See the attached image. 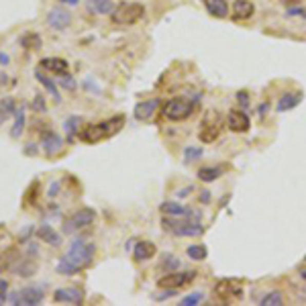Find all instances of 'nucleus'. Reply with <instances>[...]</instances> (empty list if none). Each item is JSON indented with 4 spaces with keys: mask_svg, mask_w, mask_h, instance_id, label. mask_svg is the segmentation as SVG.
<instances>
[{
    "mask_svg": "<svg viewBox=\"0 0 306 306\" xmlns=\"http://www.w3.org/2000/svg\"><path fill=\"white\" fill-rule=\"evenodd\" d=\"M94 253H96V245H94V243L76 239V241L70 245V249L66 251V255L60 259V263H58V274L74 276L78 272H82L84 267H88V265L92 263Z\"/></svg>",
    "mask_w": 306,
    "mask_h": 306,
    "instance_id": "nucleus-1",
    "label": "nucleus"
},
{
    "mask_svg": "<svg viewBox=\"0 0 306 306\" xmlns=\"http://www.w3.org/2000/svg\"><path fill=\"white\" fill-rule=\"evenodd\" d=\"M125 125V117H112V119H106L102 123H96V125H88L82 133H80V139L84 143H100L112 135H117Z\"/></svg>",
    "mask_w": 306,
    "mask_h": 306,
    "instance_id": "nucleus-2",
    "label": "nucleus"
},
{
    "mask_svg": "<svg viewBox=\"0 0 306 306\" xmlns=\"http://www.w3.org/2000/svg\"><path fill=\"white\" fill-rule=\"evenodd\" d=\"M145 14V6L139 2H121L114 6L110 18L114 25H135L137 21H141Z\"/></svg>",
    "mask_w": 306,
    "mask_h": 306,
    "instance_id": "nucleus-3",
    "label": "nucleus"
},
{
    "mask_svg": "<svg viewBox=\"0 0 306 306\" xmlns=\"http://www.w3.org/2000/svg\"><path fill=\"white\" fill-rule=\"evenodd\" d=\"M161 227L176 237H198L204 231L198 221H188V219H180V217H174V219L165 217L161 221Z\"/></svg>",
    "mask_w": 306,
    "mask_h": 306,
    "instance_id": "nucleus-4",
    "label": "nucleus"
},
{
    "mask_svg": "<svg viewBox=\"0 0 306 306\" xmlns=\"http://www.w3.org/2000/svg\"><path fill=\"white\" fill-rule=\"evenodd\" d=\"M192 112H194V102L190 98H184V96L171 98L163 104V114L169 121H186Z\"/></svg>",
    "mask_w": 306,
    "mask_h": 306,
    "instance_id": "nucleus-5",
    "label": "nucleus"
},
{
    "mask_svg": "<svg viewBox=\"0 0 306 306\" xmlns=\"http://www.w3.org/2000/svg\"><path fill=\"white\" fill-rule=\"evenodd\" d=\"M223 125H225L223 117H221L219 112L211 110V112L202 119V125H200V131H198L200 141H202V143H213V141H217L219 135H221V131H223Z\"/></svg>",
    "mask_w": 306,
    "mask_h": 306,
    "instance_id": "nucleus-6",
    "label": "nucleus"
},
{
    "mask_svg": "<svg viewBox=\"0 0 306 306\" xmlns=\"http://www.w3.org/2000/svg\"><path fill=\"white\" fill-rule=\"evenodd\" d=\"M194 278H196L194 270H190V272H167L163 278L157 280V286L165 288V290H178V288L188 286Z\"/></svg>",
    "mask_w": 306,
    "mask_h": 306,
    "instance_id": "nucleus-7",
    "label": "nucleus"
},
{
    "mask_svg": "<svg viewBox=\"0 0 306 306\" xmlns=\"http://www.w3.org/2000/svg\"><path fill=\"white\" fill-rule=\"evenodd\" d=\"M215 294L223 302H229V300H235V298H239L243 294V288H241V284L237 280H221L215 286Z\"/></svg>",
    "mask_w": 306,
    "mask_h": 306,
    "instance_id": "nucleus-8",
    "label": "nucleus"
},
{
    "mask_svg": "<svg viewBox=\"0 0 306 306\" xmlns=\"http://www.w3.org/2000/svg\"><path fill=\"white\" fill-rule=\"evenodd\" d=\"M45 298V286H27L18 292V306H39Z\"/></svg>",
    "mask_w": 306,
    "mask_h": 306,
    "instance_id": "nucleus-9",
    "label": "nucleus"
},
{
    "mask_svg": "<svg viewBox=\"0 0 306 306\" xmlns=\"http://www.w3.org/2000/svg\"><path fill=\"white\" fill-rule=\"evenodd\" d=\"M53 300L62 304H82L84 302V290L78 286H66L53 292Z\"/></svg>",
    "mask_w": 306,
    "mask_h": 306,
    "instance_id": "nucleus-10",
    "label": "nucleus"
},
{
    "mask_svg": "<svg viewBox=\"0 0 306 306\" xmlns=\"http://www.w3.org/2000/svg\"><path fill=\"white\" fill-rule=\"evenodd\" d=\"M94 221H96V213H94L92 208H80L78 213H74V215H72V219L68 221L66 231L86 229V227H90Z\"/></svg>",
    "mask_w": 306,
    "mask_h": 306,
    "instance_id": "nucleus-11",
    "label": "nucleus"
},
{
    "mask_svg": "<svg viewBox=\"0 0 306 306\" xmlns=\"http://www.w3.org/2000/svg\"><path fill=\"white\" fill-rule=\"evenodd\" d=\"M227 125H229L231 131L235 133H247L251 129V121L247 117L245 110H239V108H233L227 114Z\"/></svg>",
    "mask_w": 306,
    "mask_h": 306,
    "instance_id": "nucleus-12",
    "label": "nucleus"
},
{
    "mask_svg": "<svg viewBox=\"0 0 306 306\" xmlns=\"http://www.w3.org/2000/svg\"><path fill=\"white\" fill-rule=\"evenodd\" d=\"M47 25L55 31H64L72 25V14L70 10H64V8H51L47 12Z\"/></svg>",
    "mask_w": 306,
    "mask_h": 306,
    "instance_id": "nucleus-13",
    "label": "nucleus"
},
{
    "mask_svg": "<svg viewBox=\"0 0 306 306\" xmlns=\"http://www.w3.org/2000/svg\"><path fill=\"white\" fill-rule=\"evenodd\" d=\"M62 147H64V139H62L58 133H53V131L45 133V137H43V149H45V155L53 157V155H58V153L62 151Z\"/></svg>",
    "mask_w": 306,
    "mask_h": 306,
    "instance_id": "nucleus-14",
    "label": "nucleus"
},
{
    "mask_svg": "<svg viewBox=\"0 0 306 306\" xmlns=\"http://www.w3.org/2000/svg\"><path fill=\"white\" fill-rule=\"evenodd\" d=\"M253 12H255V6L251 0H235L233 2V16L237 21H247L253 16Z\"/></svg>",
    "mask_w": 306,
    "mask_h": 306,
    "instance_id": "nucleus-15",
    "label": "nucleus"
},
{
    "mask_svg": "<svg viewBox=\"0 0 306 306\" xmlns=\"http://www.w3.org/2000/svg\"><path fill=\"white\" fill-rule=\"evenodd\" d=\"M157 108H159V100H157V98L139 102V104L135 106V119H137V121H147Z\"/></svg>",
    "mask_w": 306,
    "mask_h": 306,
    "instance_id": "nucleus-16",
    "label": "nucleus"
},
{
    "mask_svg": "<svg viewBox=\"0 0 306 306\" xmlns=\"http://www.w3.org/2000/svg\"><path fill=\"white\" fill-rule=\"evenodd\" d=\"M204 8L208 10V14L217 16V18H225L229 14V4L227 0H202Z\"/></svg>",
    "mask_w": 306,
    "mask_h": 306,
    "instance_id": "nucleus-17",
    "label": "nucleus"
},
{
    "mask_svg": "<svg viewBox=\"0 0 306 306\" xmlns=\"http://www.w3.org/2000/svg\"><path fill=\"white\" fill-rule=\"evenodd\" d=\"M86 8L92 14H112L114 4L112 0H86Z\"/></svg>",
    "mask_w": 306,
    "mask_h": 306,
    "instance_id": "nucleus-18",
    "label": "nucleus"
},
{
    "mask_svg": "<svg viewBox=\"0 0 306 306\" xmlns=\"http://www.w3.org/2000/svg\"><path fill=\"white\" fill-rule=\"evenodd\" d=\"M41 68L45 72H53V74H64L68 72V62L64 58H45L41 62Z\"/></svg>",
    "mask_w": 306,
    "mask_h": 306,
    "instance_id": "nucleus-19",
    "label": "nucleus"
},
{
    "mask_svg": "<svg viewBox=\"0 0 306 306\" xmlns=\"http://www.w3.org/2000/svg\"><path fill=\"white\" fill-rule=\"evenodd\" d=\"M133 255H135V259H137V261L151 259L153 255H155V245H153V243H149V241H139V243L135 245V251H133Z\"/></svg>",
    "mask_w": 306,
    "mask_h": 306,
    "instance_id": "nucleus-20",
    "label": "nucleus"
},
{
    "mask_svg": "<svg viewBox=\"0 0 306 306\" xmlns=\"http://www.w3.org/2000/svg\"><path fill=\"white\" fill-rule=\"evenodd\" d=\"M300 100H302V92H290V94H284V96L280 98V102H278V110H280V112H286V110L298 106Z\"/></svg>",
    "mask_w": 306,
    "mask_h": 306,
    "instance_id": "nucleus-21",
    "label": "nucleus"
},
{
    "mask_svg": "<svg viewBox=\"0 0 306 306\" xmlns=\"http://www.w3.org/2000/svg\"><path fill=\"white\" fill-rule=\"evenodd\" d=\"M25 106H16V110H14V121H12V129H10V135L14 137V139H18L21 135H23V131H25Z\"/></svg>",
    "mask_w": 306,
    "mask_h": 306,
    "instance_id": "nucleus-22",
    "label": "nucleus"
},
{
    "mask_svg": "<svg viewBox=\"0 0 306 306\" xmlns=\"http://www.w3.org/2000/svg\"><path fill=\"white\" fill-rule=\"evenodd\" d=\"M37 237H39L41 241H45V243L53 245V247H58V245L62 243V237H60L55 231L51 229L49 225H41V227H39V231H37Z\"/></svg>",
    "mask_w": 306,
    "mask_h": 306,
    "instance_id": "nucleus-23",
    "label": "nucleus"
},
{
    "mask_svg": "<svg viewBox=\"0 0 306 306\" xmlns=\"http://www.w3.org/2000/svg\"><path fill=\"white\" fill-rule=\"evenodd\" d=\"M14 110H16V102H14V98H10V96L2 98V100H0V125H2L6 119L14 117Z\"/></svg>",
    "mask_w": 306,
    "mask_h": 306,
    "instance_id": "nucleus-24",
    "label": "nucleus"
},
{
    "mask_svg": "<svg viewBox=\"0 0 306 306\" xmlns=\"http://www.w3.org/2000/svg\"><path fill=\"white\" fill-rule=\"evenodd\" d=\"M159 211H161L163 215H167V217H186V215H190L188 208H184V206L178 204V202H163V204L159 206Z\"/></svg>",
    "mask_w": 306,
    "mask_h": 306,
    "instance_id": "nucleus-25",
    "label": "nucleus"
},
{
    "mask_svg": "<svg viewBox=\"0 0 306 306\" xmlns=\"http://www.w3.org/2000/svg\"><path fill=\"white\" fill-rule=\"evenodd\" d=\"M35 76H37V80H39V84H41V86H43V88H45V90H47V92H49L55 100H60V92H58V86H55V82H53V80H49L47 76H43V72H41V70H37V72H35Z\"/></svg>",
    "mask_w": 306,
    "mask_h": 306,
    "instance_id": "nucleus-26",
    "label": "nucleus"
},
{
    "mask_svg": "<svg viewBox=\"0 0 306 306\" xmlns=\"http://www.w3.org/2000/svg\"><path fill=\"white\" fill-rule=\"evenodd\" d=\"M221 174H223V167H200L198 169V178L202 182H215L221 178Z\"/></svg>",
    "mask_w": 306,
    "mask_h": 306,
    "instance_id": "nucleus-27",
    "label": "nucleus"
},
{
    "mask_svg": "<svg viewBox=\"0 0 306 306\" xmlns=\"http://www.w3.org/2000/svg\"><path fill=\"white\" fill-rule=\"evenodd\" d=\"M14 272L18 274V276H33L35 272H37V263L35 261H29V259H25V261H21V263H16L14 265Z\"/></svg>",
    "mask_w": 306,
    "mask_h": 306,
    "instance_id": "nucleus-28",
    "label": "nucleus"
},
{
    "mask_svg": "<svg viewBox=\"0 0 306 306\" xmlns=\"http://www.w3.org/2000/svg\"><path fill=\"white\" fill-rule=\"evenodd\" d=\"M178 265H180V261H178L171 253H163V255H161V263H159V267H161L163 272H176Z\"/></svg>",
    "mask_w": 306,
    "mask_h": 306,
    "instance_id": "nucleus-29",
    "label": "nucleus"
},
{
    "mask_svg": "<svg viewBox=\"0 0 306 306\" xmlns=\"http://www.w3.org/2000/svg\"><path fill=\"white\" fill-rule=\"evenodd\" d=\"M206 255H208V251H206L204 245H190V247H188V257H190V259L202 261Z\"/></svg>",
    "mask_w": 306,
    "mask_h": 306,
    "instance_id": "nucleus-30",
    "label": "nucleus"
},
{
    "mask_svg": "<svg viewBox=\"0 0 306 306\" xmlns=\"http://www.w3.org/2000/svg\"><path fill=\"white\" fill-rule=\"evenodd\" d=\"M284 304V296L280 292H270L261 298V306H282Z\"/></svg>",
    "mask_w": 306,
    "mask_h": 306,
    "instance_id": "nucleus-31",
    "label": "nucleus"
},
{
    "mask_svg": "<svg viewBox=\"0 0 306 306\" xmlns=\"http://www.w3.org/2000/svg\"><path fill=\"white\" fill-rule=\"evenodd\" d=\"M82 121L78 119V117H70L68 121H66V125H64V129H66V133H68V139L70 141H74V137H76V129L78 125H80Z\"/></svg>",
    "mask_w": 306,
    "mask_h": 306,
    "instance_id": "nucleus-32",
    "label": "nucleus"
},
{
    "mask_svg": "<svg viewBox=\"0 0 306 306\" xmlns=\"http://www.w3.org/2000/svg\"><path fill=\"white\" fill-rule=\"evenodd\" d=\"M60 86L66 88V90H74L76 88V82H74V78L70 76L68 72H64V74H60Z\"/></svg>",
    "mask_w": 306,
    "mask_h": 306,
    "instance_id": "nucleus-33",
    "label": "nucleus"
},
{
    "mask_svg": "<svg viewBox=\"0 0 306 306\" xmlns=\"http://www.w3.org/2000/svg\"><path fill=\"white\" fill-rule=\"evenodd\" d=\"M31 108H33V110H37V112H45V110H47L45 98H43L41 94H37V96L33 98V102H31Z\"/></svg>",
    "mask_w": 306,
    "mask_h": 306,
    "instance_id": "nucleus-34",
    "label": "nucleus"
},
{
    "mask_svg": "<svg viewBox=\"0 0 306 306\" xmlns=\"http://www.w3.org/2000/svg\"><path fill=\"white\" fill-rule=\"evenodd\" d=\"M200 300H202V294H200V292H196V294H190V296H186V298H184L180 304H182V306H192V304H198Z\"/></svg>",
    "mask_w": 306,
    "mask_h": 306,
    "instance_id": "nucleus-35",
    "label": "nucleus"
},
{
    "mask_svg": "<svg viewBox=\"0 0 306 306\" xmlns=\"http://www.w3.org/2000/svg\"><path fill=\"white\" fill-rule=\"evenodd\" d=\"M8 282L6 280H0V304H4L8 300Z\"/></svg>",
    "mask_w": 306,
    "mask_h": 306,
    "instance_id": "nucleus-36",
    "label": "nucleus"
},
{
    "mask_svg": "<svg viewBox=\"0 0 306 306\" xmlns=\"http://www.w3.org/2000/svg\"><path fill=\"white\" fill-rule=\"evenodd\" d=\"M200 155H202V149H200V147H188V149H186V159H188V161H190V159H198Z\"/></svg>",
    "mask_w": 306,
    "mask_h": 306,
    "instance_id": "nucleus-37",
    "label": "nucleus"
},
{
    "mask_svg": "<svg viewBox=\"0 0 306 306\" xmlns=\"http://www.w3.org/2000/svg\"><path fill=\"white\" fill-rule=\"evenodd\" d=\"M58 2H62V4H70V6H76L80 0H58Z\"/></svg>",
    "mask_w": 306,
    "mask_h": 306,
    "instance_id": "nucleus-38",
    "label": "nucleus"
},
{
    "mask_svg": "<svg viewBox=\"0 0 306 306\" xmlns=\"http://www.w3.org/2000/svg\"><path fill=\"white\" fill-rule=\"evenodd\" d=\"M0 64H2V66H6V64H8V58H6L4 53H0Z\"/></svg>",
    "mask_w": 306,
    "mask_h": 306,
    "instance_id": "nucleus-39",
    "label": "nucleus"
},
{
    "mask_svg": "<svg viewBox=\"0 0 306 306\" xmlns=\"http://www.w3.org/2000/svg\"><path fill=\"white\" fill-rule=\"evenodd\" d=\"M300 274H302V278L306 280V267H302V272H300Z\"/></svg>",
    "mask_w": 306,
    "mask_h": 306,
    "instance_id": "nucleus-40",
    "label": "nucleus"
}]
</instances>
